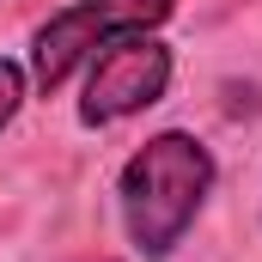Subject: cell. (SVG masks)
<instances>
[{"label":"cell","instance_id":"cell-1","mask_svg":"<svg viewBox=\"0 0 262 262\" xmlns=\"http://www.w3.org/2000/svg\"><path fill=\"white\" fill-rule=\"evenodd\" d=\"M213 177H220L213 152L183 128H165L140 152H128V165L116 177V207H122L128 244L152 262L171 256L183 244V232L195 226V213L207 207Z\"/></svg>","mask_w":262,"mask_h":262},{"label":"cell","instance_id":"cell-2","mask_svg":"<svg viewBox=\"0 0 262 262\" xmlns=\"http://www.w3.org/2000/svg\"><path fill=\"white\" fill-rule=\"evenodd\" d=\"M171 12H177L171 0H73V6H61L31 37V85L37 92H61L73 79V67H85L110 37L159 31Z\"/></svg>","mask_w":262,"mask_h":262},{"label":"cell","instance_id":"cell-3","mask_svg":"<svg viewBox=\"0 0 262 262\" xmlns=\"http://www.w3.org/2000/svg\"><path fill=\"white\" fill-rule=\"evenodd\" d=\"M165 92H171V49H165L152 31L110 37V43L85 61L79 122H85V128L128 122V116H140V110H152Z\"/></svg>","mask_w":262,"mask_h":262},{"label":"cell","instance_id":"cell-4","mask_svg":"<svg viewBox=\"0 0 262 262\" xmlns=\"http://www.w3.org/2000/svg\"><path fill=\"white\" fill-rule=\"evenodd\" d=\"M25 85H31V73H25L18 61H6V55H0V128L18 116V104H25Z\"/></svg>","mask_w":262,"mask_h":262}]
</instances>
